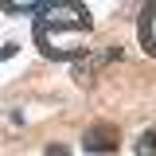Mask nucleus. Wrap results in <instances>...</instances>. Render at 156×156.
<instances>
[{"instance_id":"nucleus-2","label":"nucleus","mask_w":156,"mask_h":156,"mask_svg":"<svg viewBox=\"0 0 156 156\" xmlns=\"http://www.w3.org/2000/svg\"><path fill=\"white\" fill-rule=\"evenodd\" d=\"M140 43L148 55H156V0H148V12L140 16Z\"/></svg>"},{"instance_id":"nucleus-1","label":"nucleus","mask_w":156,"mask_h":156,"mask_svg":"<svg viewBox=\"0 0 156 156\" xmlns=\"http://www.w3.org/2000/svg\"><path fill=\"white\" fill-rule=\"evenodd\" d=\"M31 27L35 39L43 47V55L62 58V55H78L86 51L90 39V12L82 0H39L31 8Z\"/></svg>"},{"instance_id":"nucleus-4","label":"nucleus","mask_w":156,"mask_h":156,"mask_svg":"<svg viewBox=\"0 0 156 156\" xmlns=\"http://www.w3.org/2000/svg\"><path fill=\"white\" fill-rule=\"evenodd\" d=\"M136 152H156V129H148V133L136 140Z\"/></svg>"},{"instance_id":"nucleus-3","label":"nucleus","mask_w":156,"mask_h":156,"mask_svg":"<svg viewBox=\"0 0 156 156\" xmlns=\"http://www.w3.org/2000/svg\"><path fill=\"white\" fill-rule=\"evenodd\" d=\"M86 148H90V152H113L117 144H113V129H90V133H86Z\"/></svg>"}]
</instances>
